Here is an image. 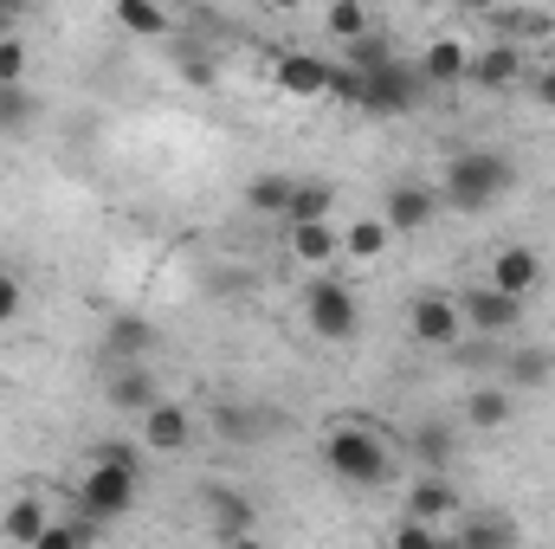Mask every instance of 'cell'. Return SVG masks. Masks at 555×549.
I'll use <instances>...</instances> for the list:
<instances>
[{
    "label": "cell",
    "instance_id": "6da1fadb",
    "mask_svg": "<svg viewBox=\"0 0 555 549\" xmlns=\"http://www.w3.org/2000/svg\"><path fill=\"white\" fill-rule=\"evenodd\" d=\"M511 188H517V162H511L504 149H459V155H446L439 207H452V214H485V207H498Z\"/></svg>",
    "mask_w": 555,
    "mask_h": 549
},
{
    "label": "cell",
    "instance_id": "7a4b0ae2",
    "mask_svg": "<svg viewBox=\"0 0 555 549\" xmlns=\"http://www.w3.org/2000/svg\"><path fill=\"white\" fill-rule=\"evenodd\" d=\"M137 485H142V465L130 446H98V459H91V472L78 478V518L85 524H117V518H130L137 511Z\"/></svg>",
    "mask_w": 555,
    "mask_h": 549
},
{
    "label": "cell",
    "instance_id": "3957f363",
    "mask_svg": "<svg viewBox=\"0 0 555 549\" xmlns=\"http://www.w3.org/2000/svg\"><path fill=\"white\" fill-rule=\"evenodd\" d=\"M323 465L349 485V491H382L388 478H395V459H388V446H382V433L375 426H336V433H323Z\"/></svg>",
    "mask_w": 555,
    "mask_h": 549
},
{
    "label": "cell",
    "instance_id": "277c9868",
    "mask_svg": "<svg viewBox=\"0 0 555 549\" xmlns=\"http://www.w3.org/2000/svg\"><path fill=\"white\" fill-rule=\"evenodd\" d=\"M304 323H310L323 343H349V336L362 330V304H356V291H349L343 278H310V291H304Z\"/></svg>",
    "mask_w": 555,
    "mask_h": 549
},
{
    "label": "cell",
    "instance_id": "5b68a950",
    "mask_svg": "<svg viewBox=\"0 0 555 549\" xmlns=\"http://www.w3.org/2000/svg\"><path fill=\"white\" fill-rule=\"evenodd\" d=\"M420 65H408V59H388L375 78H369V98H362V111L369 117H382V124H395V117H408L420 104Z\"/></svg>",
    "mask_w": 555,
    "mask_h": 549
},
{
    "label": "cell",
    "instance_id": "8992f818",
    "mask_svg": "<svg viewBox=\"0 0 555 549\" xmlns=\"http://www.w3.org/2000/svg\"><path fill=\"white\" fill-rule=\"evenodd\" d=\"M459 317H465L478 336H504V330H517V323H524V304H517V297H504V291H491V284H478V291H465V297H459Z\"/></svg>",
    "mask_w": 555,
    "mask_h": 549
},
{
    "label": "cell",
    "instance_id": "52a82bcc",
    "mask_svg": "<svg viewBox=\"0 0 555 549\" xmlns=\"http://www.w3.org/2000/svg\"><path fill=\"white\" fill-rule=\"evenodd\" d=\"M408 330H414L426 349H452V343H459V330H465V317H459V304H452V297H433V291H426V297L408 304Z\"/></svg>",
    "mask_w": 555,
    "mask_h": 549
},
{
    "label": "cell",
    "instance_id": "ba28073f",
    "mask_svg": "<svg viewBox=\"0 0 555 549\" xmlns=\"http://www.w3.org/2000/svg\"><path fill=\"white\" fill-rule=\"evenodd\" d=\"M433 214H439V194H433L426 181H401V188H388V201H382L388 233H426Z\"/></svg>",
    "mask_w": 555,
    "mask_h": 549
},
{
    "label": "cell",
    "instance_id": "9c48e42d",
    "mask_svg": "<svg viewBox=\"0 0 555 549\" xmlns=\"http://www.w3.org/2000/svg\"><path fill=\"white\" fill-rule=\"evenodd\" d=\"M272 85L284 98H330V59H317V52H278Z\"/></svg>",
    "mask_w": 555,
    "mask_h": 549
},
{
    "label": "cell",
    "instance_id": "30bf717a",
    "mask_svg": "<svg viewBox=\"0 0 555 549\" xmlns=\"http://www.w3.org/2000/svg\"><path fill=\"white\" fill-rule=\"evenodd\" d=\"M465 72H472V46H465V39H452V33H439V39L420 52V85H433V91L465 85Z\"/></svg>",
    "mask_w": 555,
    "mask_h": 549
},
{
    "label": "cell",
    "instance_id": "8fae6325",
    "mask_svg": "<svg viewBox=\"0 0 555 549\" xmlns=\"http://www.w3.org/2000/svg\"><path fill=\"white\" fill-rule=\"evenodd\" d=\"M104 401L117 413H149L162 408V388H155V375H149V362H124V369H111V382H104Z\"/></svg>",
    "mask_w": 555,
    "mask_h": 549
},
{
    "label": "cell",
    "instance_id": "7c38bea8",
    "mask_svg": "<svg viewBox=\"0 0 555 549\" xmlns=\"http://www.w3.org/2000/svg\"><path fill=\"white\" fill-rule=\"evenodd\" d=\"M491 291H504V297H530V291H543V259H537V246H504L498 259H491Z\"/></svg>",
    "mask_w": 555,
    "mask_h": 549
},
{
    "label": "cell",
    "instance_id": "4fadbf2b",
    "mask_svg": "<svg viewBox=\"0 0 555 549\" xmlns=\"http://www.w3.org/2000/svg\"><path fill=\"white\" fill-rule=\"evenodd\" d=\"M517 78H524V46L498 39V46L472 52V72H465V85H478V91H511Z\"/></svg>",
    "mask_w": 555,
    "mask_h": 549
},
{
    "label": "cell",
    "instance_id": "5bb4252c",
    "mask_svg": "<svg viewBox=\"0 0 555 549\" xmlns=\"http://www.w3.org/2000/svg\"><path fill=\"white\" fill-rule=\"evenodd\" d=\"M188 439H194V413L181 408V401H162V408L142 413V446L149 452H188Z\"/></svg>",
    "mask_w": 555,
    "mask_h": 549
},
{
    "label": "cell",
    "instance_id": "9a60e30c",
    "mask_svg": "<svg viewBox=\"0 0 555 549\" xmlns=\"http://www.w3.org/2000/svg\"><path fill=\"white\" fill-rule=\"evenodd\" d=\"M104 349H111L117 369H124V362H142V356L155 349V323L137 317V310H117V317L104 323Z\"/></svg>",
    "mask_w": 555,
    "mask_h": 549
},
{
    "label": "cell",
    "instance_id": "2e32d148",
    "mask_svg": "<svg viewBox=\"0 0 555 549\" xmlns=\"http://www.w3.org/2000/svg\"><path fill=\"white\" fill-rule=\"evenodd\" d=\"M207 511H214V531H220V549H240V537L259 524V511H253V498L246 491H227V485H214L207 491Z\"/></svg>",
    "mask_w": 555,
    "mask_h": 549
},
{
    "label": "cell",
    "instance_id": "e0dca14e",
    "mask_svg": "<svg viewBox=\"0 0 555 549\" xmlns=\"http://www.w3.org/2000/svg\"><path fill=\"white\" fill-rule=\"evenodd\" d=\"M52 531V511H46V498H13L7 505V518H0V537L13 549H39V537Z\"/></svg>",
    "mask_w": 555,
    "mask_h": 549
},
{
    "label": "cell",
    "instance_id": "ac0fdd59",
    "mask_svg": "<svg viewBox=\"0 0 555 549\" xmlns=\"http://www.w3.org/2000/svg\"><path fill=\"white\" fill-rule=\"evenodd\" d=\"M446 518H459V491L439 472H426L414 491H408V524H446Z\"/></svg>",
    "mask_w": 555,
    "mask_h": 549
},
{
    "label": "cell",
    "instance_id": "d6986e66",
    "mask_svg": "<svg viewBox=\"0 0 555 549\" xmlns=\"http://www.w3.org/2000/svg\"><path fill=\"white\" fill-rule=\"evenodd\" d=\"M459 549H517V518L511 511H472L459 524Z\"/></svg>",
    "mask_w": 555,
    "mask_h": 549
},
{
    "label": "cell",
    "instance_id": "ffe728a7",
    "mask_svg": "<svg viewBox=\"0 0 555 549\" xmlns=\"http://www.w3.org/2000/svg\"><path fill=\"white\" fill-rule=\"evenodd\" d=\"M330 214H336V188H330V181H297L284 220H291V227H323Z\"/></svg>",
    "mask_w": 555,
    "mask_h": 549
},
{
    "label": "cell",
    "instance_id": "44dd1931",
    "mask_svg": "<svg viewBox=\"0 0 555 549\" xmlns=\"http://www.w3.org/2000/svg\"><path fill=\"white\" fill-rule=\"evenodd\" d=\"M452 446H459V433H452L446 420H420L414 426V459L426 472H446V465H452Z\"/></svg>",
    "mask_w": 555,
    "mask_h": 549
},
{
    "label": "cell",
    "instance_id": "7402d4cb",
    "mask_svg": "<svg viewBox=\"0 0 555 549\" xmlns=\"http://www.w3.org/2000/svg\"><path fill=\"white\" fill-rule=\"evenodd\" d=\"M291 253H297L304 266H330V259L343 253V233H336V220H323V227H291Z\"/></svg>",
    "mask_w": 555,
    "mask_h": 549
},
{
    "label": "cell",
    "instance_id": "603a6c76",
    "mask_svg": "<svg viewBox=\"0 0 555 549\" xmlns=\"http://www.w3.org/2000/svg\"><path fill=\"white\" fill-rule=\"evenodd\" d=\"M291 194H297V181H291V175H253V181H246V207H253V214H266V220H284Z\"/></svg>",
    "mask_w": 555,
    "mask_h": 549
},
{
    "label": "cell",
    "instance_id": "cb8c5ba5",
    "mask_svg": "<svg viewBox=\"0 0 555 549\" xmlns=\"http://www.w3.org/2000/svg\"><path fill=\"white\" fill-rule=\"evenodd\" d=\"M214 433H220V439H233V446H253V439H266V433H272V413H266V408H220V413H214Z\"/></svg>",
    "mask_w": 555,
    "mask_h": 549
},
{
    "label": "cell",
    "instance_id": "d4e9b609",
    "mask_svg": "<svg viewBox=\"0 0 555 549\" xmlns=\"http://www.w3.org/2000/svg\"><path fill=\"white\" fill-rule=\"evenodd\" d=\"M388 240H395V233H388V220H382V214H369V220L343 227V253H349V259H362V266H369V259H382V253H388Z\"/></svg>",
    "mask_w": 555,
    "mask_h": 549
},
{
    "label": "cell",
    "instance_id": "484cf974",
    "mask_svg": "<svg viewBox=\"0 0 555 549\" xmlns=\"http://www.w3.org/2000/svg\"><path fill=\"white\" fill-rule=\"evenodd\" d=\"M117 26L137 33V39H162V33H168V13L149 7V0H117Z\"/></svg>",
    "mask_w": 555,
    "mask_h": 549
},
{
    "label": "cell",
    "instance_id": "4316f807",
    "mask_svg": "<svg viewBox=\"0 0 555 549\" xmlns=\"http://www.w3.org/2000/svg\"><path fill=\"white\" fill-rule=\"evenodd\" d=\"M465 420H472V426H485V433L511 426V395H504V388H478V395L465 401Z\"/></svg>",
    "mask_w": 555,
    "mask_h": 549
},
{
    "label": "cell",
    "instance_id": "83f0119b",
    "mask_svg": "<svg viewBox=\"0 0 555 549\" xmlns=\"http://www.w3.org/2000/svg\"><path fill=\"white\" fill-rule=\"evenodd\" d=\"M323 26H330V39H343V46H356V39H369V33H375V26H369V13H362L356 0H336Z\"/></svg>",
    "mask_w": 555,
    "mask_h": 549
},
{
    "label": "cell",
    "instance_id": "f1b7e54d",
    "mask_svg": "<svg viewBox=\"0 0 555 549\" xmlns=\"http://www.w3.org/2000/svg\"><path fill=\"white\" fill-rule=\"evenodd\" d=\"M39 117V98L26 85H0V130H26Z\"/></svg>",
    "mask_w": 555,
    "mask_h": 549
},
{
    "label": "cell",
    "instance_id": "f546056e",
    "mask_svg": "<svg viewBox=\"0 0 555 549\" xmlns=\"http://www.w3.org/2000/svg\"><path fill=\"white\" fill-rule=\"evenodd\" d=\"M550 375H555L550 349H517V356H511V382H517V388H543Z\"/></svg>",
    "mask_w": 555,
    "mask_h": 549
},
{
    "label": "cell",
    "instance_id": "4dcf8cb0",
    "mask_svg": "<svg viewBox=\"0 0 555 549\" xmlns=\"http://www.w3.org/2000/svg\"><path fill=\"white\" fill-rule=\"evenodd\" d=\"M98 537V524H85V518H52V531L39 537V549H91Z\"/></svg>",
    "mask_w": 555,
    "mask_h": 549
},
{
    "label": "cell",
    "instance_id": "1f68e13d",
    "mask_svg": "<svg viewBox=\"0 0 555 549\" xmlns=\"http://www.w3.org/2000/svg\"><path fill=\"white\" fill-rule=\"evenodd\" d=\"M388 59H395V52H388V39H382V33H369V39H356V46H349V72H362V78H375Z\"/></svg>",
    "mask_w": 555,
    "mask_h": 549
},
{
    "label": "cell",
    "instance_id": "d6a6232c",
    "mask_svg": "<svg viewBox=\"0 0 555 549\" xmlns=\"http://www.w3.org/2000/svg\"><path fill=\"white\" fill-rule=\"evenodd\" d=\"M330 98H336V104H349V111H362L369 78H362V72H349V65H330Z\"/></svg>",
    "mask_w": 555,
    "mask_h": 549
},
{
    "label": "cell",
    "instance_id": "836d02e7",
    "mask_svg": "<svg viewBox=\"0 0 555 549\" xmlns=\"http://www.w3.org/2000/svg\"><path fill=\"white\" fill-rule=\"evenodd\" d=\"M498 26H504V33H517V39H550V33H555L550 13H498ZM517 39H511V46H517Z\"/></svg>",
    "mask_w": 555,
    "mask_h": 549
},
{
    "label": "cell",
    "instance_id": "e575fe53",
    "mask_svg": "<svg viewBox=\"0 0 555 549\" xmlns=\"http://www.w3.org/2000/svg\"><path fill=\"white\" fill-rule=\"evenodd\" d=\"M0 85H26V46H20V33L0 39Z\"/></svg>",
    "mask_w": 555,
    "mask_h": 549
},
{
    "label": "cell",
    "instance_id": "d590c367",
    "mask_svg": "<svg viewBox=\"0 0 555 549\" xmlns=\"http://www.w3.org/2000/svg\"><path fill=\"white\" fill-rule=\"evenodd\" d=\"M388 549H439V531H433V524H408V518H401V531H395V544Z\"/></svg>",
    "mask_w": 555,
    "mask_h": 549
},
{
    "label": "cell",
    "instance_id": "8d00e7d4",
    "mask_svg": "<svg viewBox=\"0 0 555 549\" xmlns=\"http://www.w3.org/2000/svg\"><path fill=\"white\" fill-rule=\"evenodd\" d=\"M20 304H26V291H20V278H13L7 266H0V323H13V317H20Z\"/></svg>",
    "mask_w": 555,
    "mask_h": 549
},
{
    "label": "cell",
    "instance_id": "74e56055",
    "mask_svg": "<svg viewBox=\"0 0 555 549\" xmlns=\"http://www.w3.org/2000/svg\"><path fill=\"white\" fill-rule=\"evenodd\" d=\"M181 78H188V85H214V59H201V52H181Z\"/></svg>",
    "mask_w": 555,
    "mask_h": 549
},
{
    "label": "cell",
    "instance_id": "f35d334b",
    "mask_svg": "<svg viewBox=\"0 0 555 549\" xmlns=\"http://www.w3.org/2000/svg\"><path fill=\"white\" fill-rule=\"evenodd\" d=\"M537 104L555 111V65H550V72H537Z\"/></svg>",
    "mask_w": 555,
    "mask_h": 549
}]
</instances>
